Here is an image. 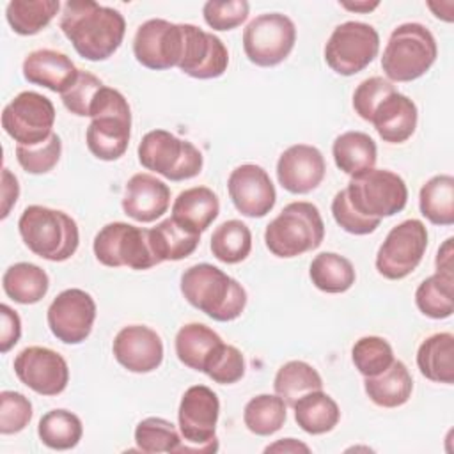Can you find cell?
<instances>
[{"instance_id": "cell-1", "label": "cell", "mask_w": 454, "mask_h": 454, "mask_svg": "<svg viewBox=\"0 0 454 454\" xmlns=\"http://www.w3.org/2000/svg\"><path fill=\"white\" fill-rule=\"evenodd\" d=\"M60 30L82 59L99 62L119 50L126 34V21L114 7L92 0H69L64 4Z\"/></svg>"}, {"instance_id": "cell-2", "label": "cell", "mask_w": 454, "mask_h": 454, "mask_svg": "<svg viewBox=\"0 0 454 454\" xmlns=\"http://www.w3.org/2000/svg\"><path fill=\"white\" fill-rule=\"evenodd\" d=\"M181 293L192 307L220 323L234 321L247 307L245 287L209 262L193 264L183 271Z\"/></svg>"}, {"instance_id": "cell-3", "label": "cell", "mask_w": 454, "mask_h": 454, "mask_svg": "<svg viewBox=\"0 0 454 454\" xmlns=\"http://www.w3.org/2000/svg\"><path fill=\"white\" fill-rule=\"evenodd\" d=\"M18 231L30 252L51 262L67 261L80 243L76 222L67 213L46 206L25 207Z\"/></svg>"}, {"instance_id": "cell-4", "label": "cell", "mask_w": 454, "mask_h": 454, "mask_svg": "<svg viewBox=\"0 0 454 454\" xmlns=\"http://www.w3.org/2000/svg\"><path fill=\"white\" fill-rule=\"evenodd\" d=\"M92 121L85 140L89 151L103 161L119 160L129 144L131 108L128 99L112 87L103 85L90 106Z\"/></svg>"}, {"instance_id": "cell-5", "label": "cell", "mask_w": 454, "mask_h": 454, "mask_svg": "<svg viewBox=\"0 0 454 454\" xmlns=\"http://www.w3.org/2000/svg\"><path fill=\"white\" fill-rule=\"evenodd\" d=\"M325 239V223L317 206L296 200L287 206L266 225V248L277 257H296L316 250Z\"/></svg>"}, {"instance_id": "cell-6", "label": "cell", "mask_w": 454, "mask_h": 454, "mask_svg": "<svg viewBox=\"0 0 454 454\" xmlns=\"http://www.w3.org/2000/svg\"><path fill=\"white\" fill-rule=\"evenodd\" d=\"M438 46L434 35L422 23L395 27L381 57V69L388 82H413L434 64Z\"/></svg>"}, {"instance_id": "cell-7", "label": "cell", "mask_w": 454, "mask_h": 454, "mask_svg": "<svg viewBox=\"0 0 454 454\" xmlns=\"http://www.w3.org/2000/svg\"><path fill=\"white\" fill-rule=\"evenodd\" d=\"M138 161L170 181H184L200 174L202 153L188 140H181L167 129L147 131L138 144Z\"/></svg>"}, {"instance_id": "cell-8", "label": "cell", "mask_w": 454, "mask_h": 454, "mask_svg": "<svg viewBox=\"0 0 454 454\" xmlns=\"http://www.w3.org/2000/svg\"><path fill=\"white\" fill-rule=\"evenodd\" d=\"M346 193L360 215L380 220L401 213L408 202L404 179L387 168L372 167L351 176Z\"/></svg>"}, {"instance_id": "cell-9", "label": "cell", "mask_w": 454, "mask_h": 454, "mask_svg": "<svg viewBox=\"0 0 454 454\" xmlns=\"http://www.w3.org/2000/svg\"><path fill=\"white\" fill-rule=\"evenodd\" d=\"M92 250L96 259L108 268L128 266L131 270H149L160 264L149 238V229L126 222H112L99 229Z\"/></svg>"}, {"instance_id": "cell-10", "label": "cell", "mask_w": 454, "mask_h": 454, "mask_svg": "<svg viewBox=\"0 0 454 454\" xmlns=\"http://www.w3.org/2000/svg\"><path fill=\"white\" fill-rule=\"evenodd\" d=\"M220 415L218 395L206 385L186 388L177 410V422L184 445L179 452H216V422Z\"/></svg>"}, {"instance_id": "cell-11", "label": "cell", "mask_w": 454, "mask_h": 454, "mask_svg": "<svg viewBox=\"0 0 454 454\" xmlns=\"http://www.w3.org/2000/svg\"><path fill=\"white\" fill-rule=\"evenodd\" d=\"M380 35L364 21H344L333 28L325 44V60L332 71L353 76L364 71L378 55Z\"/></svg>"}, {"instance_id": "cell-12", "label": "cell", "mask_w": 454, "mask_h": 454, "mask_svg": "<svg viewBox=\"0 0 454 454\" xmlns=\"http://www.w3.org/2000/svg\"><path fill=\"white\" fill-rule=\"evenodd\" d=\"M296 43V27L282 12L255 16L243 30V50L247 59L261 67L284 62Z\"/></svg>"}, {"instance_id": "cell-13", "label": "cell", "mask_w": 454, "mask_h": 454, "mask_svg": "<svg viewBox=\"0 0 454 454\" xmlns=\"http://www.w3.org/2000/svg\"><path fill=\"white\" fill-rule=\"evenodd\" d=\"M427 248V229L410 218L392 227L376 254V270L388 280L408 277L422 261Z\"/></svg>"}, {"instance_id": "cell-14", "label": "cell", "mask_w": 454, "mask_h": 454, "mask_svg": "<svg viewBox=\"0 0 454 454\" xmlns=\"http://www.w3.org/2000/svg\"><path fill=\"white\" fill-rule=\"evenodd\" d=\"M53 103L34 90L20 92L2 112L4 131L20 145H34L46 140L53 133Z\"/></svg>"}, {"instance_id": "cell-15", "label": "cell", "mask_w": 454, "mask_h": 454, "mask_svg": "<svg viewBox=\"0 0 454 454\" xmlns=\"http://www.w3.org/2000/svg\"><path fill=\"white\" fill-rule=\"evenodd\" d=\"M184 44L183 23H170L161 18L144 21L133 37V55L147 69L165 71L177 67Z\"/></svg>"}, {"instance_id": "cell-16", "label": "cell", "mask_w": 454, "mask_h": 454, "mask_svg": "<svg viewBox=\"0 0 454 454\" xmlns=\"http://www.w3.org/2000/svg\"><path fill=\"white\" fill-rule=\"evenodd\" d=\"M96 319L94 298L78 287L66 289L55 296L46 312L50 332L64 344H80L90 332Z\"/></svg>"}, {"instance_id": "cell-17", "label": "cell", "mask_w": 454, "mask_h": 454, "mask_svg": "<svg viewBox=\"0 0 454 454\" xmlns=\"http://www.w3.org/2000/svg\"><path fill=\"white\" fill-rule=\"evenodd\" d=\"M18 380L39 395H59L69 383V367L62 355L44 346L21 349L14 362Z\"/></svg>"}, {"instance_id": "cell-18", "label": "cell", "mask_w": 454, "mask_h": 454, "mask_svg": "<svg viewBox=\"0 0 454 454\" xmlns=\"http://www.w3.org/2000/svg\"><path fill=\"white\" fill-rule=\"evenodd\" d=\"M183 27L184 44L177 67L184 74L199 80L222 76L229 66V51L223 41L195 25L183 23Z\"/></svg>"}, {"instance_id": "cell-19", "label": "cell", "mask_w": 454, "mask_h": 454, "mask_svg": "<svg viewBox=\"0 0 454 454\" xmlns=\"http://www.w3.org/2000/svg\"><path fill=\"white\" fill-rule=\"evenodd\" d=\"M227 190L234 207L248 218L266 216L277 202V192L268 172L255 163L236 167L227 179Z\"/></svg>"}, {"instance_id": "cell-20", "label": "cell", "mask_w": 454, "mask_h": 454, "mask_svg": "<svg viewBox=\"0 0 454 454\" xmlns=\"http://www.w3.org/2000/svg\"><path fill=\"white\" fill-rule=\"evenodd\" d=\"M115 360L129 372H151L163 362L161 337L145 325H128L114 337Z\"/></svg>"}, {"instance_id": "cell-21", "label": "cell", "mask_w": 454, "mask_h": 454, "mask_svg": "<svg viewBox=\"0 0 454 454\" xmlns=\"http://www.w3.org/2000/svg\"><path fill=\"white\" fill-rule=\"evenodd\" d=\"M326 172L321 151L309 144L287 147L277 161V179L289 193L303 195L316 190Z\"/></svg>"}, {"instance_id": "cell-22", "label": "cell", "mask_w": 454, "mask_h": 454, "mask_svg": "<svg viewBox=\"0 0 454 454\" xmlns=\"http://www.w3.org/2000/svg\"><path fill=\"white\" fill-rule=\"evenodd\" d=\"M170 206V188L153 174L140 172L128 179L122 197V211L140 223L158 220Z\"/></svg>"}, {"instance_id": "cell-23", "label": "cell", "mask_w": 454, "mask_h": 454, "mask_svg": "<svg viewBox=\"0 0 454 454\" xmlns=\"http://www.w3.org/2000/svg\"><path fill=\"white\" fill-rule=\"evenodd\" d=\"M417 121V105L399 90L383 98L371 117V124L378 131L380 138L388 144L406 142L415 133Z\"/></svg>"}, {"instance_id": "cell-24", "label": "cell", "mask_w": 454, "mask_h": 454, "mask_svg": "<svg viewBox=\"0 0 454 454\" xmlns=\"http://www.w3.org/2000/svg\"><path fill=\"white\" fill-rule=\"evenodd\" d=\"M21 69L28 83L46 87L59 94L73 85L80 71L66 53L50 48L30 51L25 57Z\"/></svg>"}, {"instance_id": "cell-25", "label": "cell", "mask_w": 454, "mask_h": 454, "mask_svg": "<svg viewBox=\"0 0 454 454\" xmlns=\"http://www.w3.org/2000/svg\"><path fill=\"white\" fill-rule=\"evenodd\" d=\"M218 213V195L207 186L183 190L172 204V218L197 234H202L216 220Z\"/></svg>"}, {"instance_id": "cell-26", "label": "cell", "mask_w": 454, "mask_h": 454, "mask_svg": "<svg viewBox=\"0 0 454 454\" xmlns=\"http://www.w3.org/2000/svg\"><path fill=\"white\" fill-rule=\"evenodd\" d=\"M420 374L434 383L452 385L454 381V335L440 332L429 335L417 351Z\"/></svg>"}, {"instance_id": "cell-27", "label": "cell", "mask_w": 454, "mask_h": 454, "mask_svg": "<svg viewBox=\"0 0 454 454\" xmlns=\"http://www.w3.org/2000/svg\"><path fill=\"white\" fill-rule=\"evenodd\" d=\"M365 394L381 408H397L408 403L413 390V380L401 360H394L381 374L365 378Z\"/></svg>"}, {"instance_id": "cell-28", "label": "cell", "mask_w": 454, "mask_h": 454, "mask_svg": "<svg viewBox=\"0 0 454 454\" xmlns=\"http://www.w3.org/2000/svg\"><path fill=\"white\" fill-rule=\"evenodd\" d=\"M222 337L202 323H188L176 333V355L181 364L193 371H204L213 351L222 344Z\"/></svg>"}, {"instance_id": "cell-29", "label": "cell", "mask_w": 454, "mask_h": 454, "mask_svg": "<svg viewBox=\"0 0 454 454\" xmlns=\"http://www.w3.org/2000/svg\"><path fill=\"white\" fill-rule=\"evenodd\" d=\"M294 420L301 431L309 434L330 433L340 419L339 404L323 390L301 395L294 404Z\"/></svg>"}, {"instance_id": "cell-30", "label": "cell", "mask_w": 454, "mask_h": 454, "mask_svg": "<svg viewBox=\"0 0 454 454\" xmlns=\"http://www.w3.org/2000/svg\"><path fill=\"white\" fill-rule=\"evenodd\" d=\"M332 154L337 168L348 176H356L376 165V142L364 131H346L333 140Z\"/></svg>"}, {"instance_id": "cell-31", "label": "cell", "mask_w": 454, "mask_h": 454, "mask_svg": "<svg viewBox=\"0 0 454 454\" xmlns=\"http://www.w3.org/2000/svg\"><path fill=\"white\" fill-rule=\"evenodd\" d=\"M151 247L160 262L181 261L192 255L200 241V234L186 229L177 220L165 218L156 227L149 229Z\"/></svg>"}, {"instance_id": "cell-32", "label": "cell", "mask_w": 454, "mask_h": 454, "mask_svg": "<svg viewBox=\"0 0 454 454\" xmlns=\"http://www.w3.org/2000/svg\"><path fill=\"white\" fill-rule=\"evenodd\" d=\"M4 293L21 305L41 301L50 287V278L43 268L32 262H16L2 277Z\"/></svg>"}, {"instance_id": "cell-33", "label": "cell", "mask_w": 454, "mask_h": 454, "mask_svg": "<svg viewBox=\"0 0 454 454\" xmlns=\"http://www.w3.org/2000/svg\"><path fill=\"white\" fill-rule=\"evenodd\" d=\"M309 275L312 284L328 294L346 293L356 278L351 261L335 252L317 254L310 262Z\"/></svg>"}, {"instance_id": "cell-34", "label": "cell", "mask_w": 454, "mask_h": 454, "mask_svg": "<svg viewBox=\"0 0 454 454\" xmlns=\"http://www.w3.org/2000/svg\"><path fill=\"white\" fill-rule=\"evenodd\" d=\"M419 207L434 225L454 223V177L449 174L433 176L419 193Z\"/></svg>"}, {"instance_id": "cell-35", "label": "cell", "mask_w": 454, "mask_h": 454, "mask_svg": "<svg viewBox=\"0 0 454 454\" xmlns=\"http://www.w3.org/2000/svg\"><path fill=\"white\" fill-rule=\"evenodd\" d=\"M454 273L436 271L420 282L415 291L419 310L431 319H445L454 312Z\"/></svg>"}, {"instance_id": "cell-36", "label": "cell", "mask_w": 454, "mask_h": 454, "mask_svg": "<svg viewBox=\"0 0 454 454\" xmlns=\"http://www.w3.org/2000/svg\"><path fill=\"white\" fill-rule=\"evenodd\" d=\"M273 388L275 394L293 408L301 395L314 390H323V380L310 364L303 360H289L277 371Z\"/></svg>"}, {"instance_id": "cell-37", "label": "cell", "mask_w": 454, "mask_h": 454, "mask_svg": "<svg viewBox=\"0 0 454 454\" xmlns=\"http://www.w3.org/2000/svg\"><path fill=\"white\" fill-rule=\"evenodd\" d=\"M60 9L59 0H11L5 18L20 35H35L55 18Z\"/></svg>"}, {"instance_id": "cell-38", "label": "cell", "mask_w": 454, "mask_h": 454, "mask_svg": "<svg viewBox=\"0 0 454 454\" xmlns=\"http://www.w3.org/2000/svg\"><path fill=\"white\" fill-rule=\"evenodd\" d=\"M39 440L53 450H69L76 447L83 434V426L78 415L69 410L46 411L37 426Z\"/></svg>"}, {"instance_id": "cell-39", "label": "cell", "mask_w": 454, "mask_h": 454, "mask_svg": "<svg viewBox=\"0 0 454 454\" xmlns=\"http://www.w3.org/2000/svg\"><path fill=\"white\" fill-rule=\"evenodd\" d=\"M287 404L277 394H259L252 397L243 410V422L247 429L257 436H270L277 433L287 419Z\"/></svg>"}, {"instance_id": "cell-40", "label": "cell", "mask_w": 454, "mask_h": 454, "mask_svg": "<svg viewBox=\"0 0 454 454\" xmlns=\"http://www.w3.org/2000/svg\"><path fill=\"white\" fill-rule=\"evenodd\" d=\"M209 247L218 261L238 264L245 261L252 250V232L241 220H227L213 231Z\"/></svg>"}, {"instance_id": "cell-41", "label": "cell", "mask_w": 454, "mask_h": 454, "mask_svg": "<svg viewBox=\"0 0 454 454\" xmlns=\"http://www.w3.org/2000/svg\"><path fill=\"white\" fill-rule=\"evenodd\" d=\"M135 442L142 452H179L181 436L174 424L161 417H147L135 427Z\"/></svg>"}, {"instance_id": "cell-42", "label": "cell", "mask_w": 454, "mask_h": 454, "mask_svg": "<svg viewBox=\"0 0 454 454\" xmlns=\"http://www.w3.org/2000/svg\"><path fill=\"white\" fill-rule=\"evenodd\" d=\"M351 360L364 378H372L388 369L395 358L392 346L383 337L365 335L353 344Z\"/></svg>"}, {"instance_id": "cell-43", "label": "cell", "mask_w": 454, "mask_h": 454, "mask_svg": "<svg viewBox=\"0 0 454 454\" xmlns=\"http://www.w3.org/2000/svg\"><path fill=\"white\" fill-rule=\"evenodd\" d=\"M62 142L57 133L34 145H16V160L28 174H46L60 160Z\"/></svg>"}, {"instance_id": "cell-44", "label": "cell", "mask_w": 454, "mask_h": 454, "mask_svg": "<svg viewBox=\"0 0 454 454\" xmlns=\"http://www.w3.org/2000/svg\"><path fill=\"white\" fill-rule=\"evenodd\" d=\"M202 372L207 374V378H211L215 383L232 385L245 374L243 353L236 346L222 342L209 356Z\"/></svg>"}, {"instance_id": "cell-45", "label": "cell", "mask_w": 454, "mask_h": 454, "mask_svg": "<svg viewBox=\"0 0 454 454\" xmlns=\"http://www.w3.org/2000/svg\"><path fill=\"white\" fill-rule=\"evenodd\" d=\"M32 403L20 392L4 390L0 394V433L14 434L23 431L32 420Z\"/></svg>"}, {"instance_id": "cell-46", "label": "cell", "mask_w": 454, "mask_h": 454, "mask_svg": "<svg viewBox=\"0 0 454 454\" xmlns=\"http://www.w3.org/2000/svg\"><path fill=\"white\" fill-rule=\"evenodd\" d=\"M103 87V82L94 76L89 71H78L76 80L73 82V85L60 94L64 106L78 115V117H89L90 115V106L96 99V94L99 92V89Z\"/></svg>"}, {"instance_id": "cell-47", "label": "cell", "mask_w": 454, "mask_h": 454, "mask_svg": "<svg viewBox=\"0 0 454 454\" xmlns=\"http://www.w3.org/2000/svg\"><path fill=\"white\" fill-rule=\"evenodd\" d=\"M250 5L247 0H225V2H206L202 7L204 21L213 30H232L245 23L248 18Z\"/></svg>"}, {"instance_id": "cell-48", "label": "cell", "mask_w": 454, "mask_h": 454, "mask_svg": "<svg viewBox=\"0 0 454 454\" xmlns=\"http://www.w3.org/2000/svg\"><path fill=\"white\" fill-rule=\"evenodd\" d=\"M332 215L340 229H344L346 232L355 234V236H364V234L374 232L381 222L380 218H369V216L360 215L351 206L346 188L335 193V197L332 200Z\"/></svg>"}, {"instance_id": "cell-49", "label": "cell", "mask_w": 454, "mask_h": 454, "mask_svg": "<svg viewBox=\"0 0 454 454\" xmlns=\"http://www.w3.org/2000/svg\"><path fill=\"white\" fill-rule=\"evenodd\" d=\"M397 90L392 82H388L383 76H371L358 83V87L353 92V108L355 112L367 122H371L374 108L380 105L383 98H387L390 92Z\"/></svg>"}, {"instance_id": "cell-50", "label": "cell", "mask_w": 454, "mask_h": 454, "mask_svg": "<svg viewBox=\"0 0 454 454\" xmlns=\"http://www.w3.org/2000/svg\"><path fill=\"white\" fill-rule=\"evenodd\" d=\"M0 316H2V326H0V353H7L12 349L20 337H21V319L16 310H12L9 305H0Z\"/></svg>"}, {"instance_id": "cell-51", "label": "cell", "mask_w": 454, "mask_h": 454, "mask_svg": "<svg viewBox=\"0 0 454 454\" xmlns=\"http://www.w3.org/2000/svg\"><path fill=\"white\" fill-rule=\"evenodd\" d=\"M20 195V184L16 176L4 167L2 168V218H7L11 207L16 204Z\"/></svg>"}, {"instance_id": "cell-52", "label": "cell", "mask_w": 454, "mask_h": 454, "mask_svg": "<svg viewBox=\"0 0 454 454\" xmlns=\"http://www.w3.org/2000/svg\"><path fill=\"white\" fill-rule=\"evenodd\" d=\"M309 450L310 449L305 443L294 438H282L264 449V452H309Z\"/></svg>"}, {"instance_id": "cell-53", "label": "cell", "mask_w": 454, "mask_h": 454, "mask_svg": "<svg viewBox=\"0 0 454 454\" xmlns=\"http://www.w3.org/2000/svg\"><path fill=\"white\" fill-rule=\"evenodd\" d=\"M452 238H447L445 243L438 248L436 254V271L452 273Z\"/></svg>"}, {"instance_id": "cell-54", "label": "cell", "mask_w": 454, "mask_h": 454, "mask_svg": "<svg viewBox=\"0 0 454 454\" xmlns=\"http://www.w3.org/2000/svg\"><path fill=\"white\" fill-rule=\"evenodd\" d=\"M344 9L348 11H355V12H369L372 9H376L380 5V2H355V4H349V2H342L340 4Z\"/></svg>"}]
</instances>
